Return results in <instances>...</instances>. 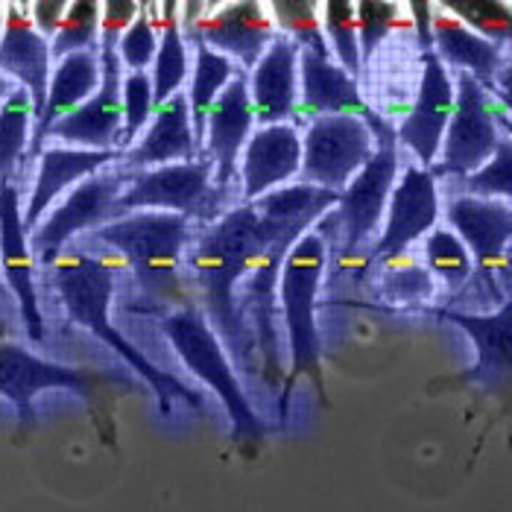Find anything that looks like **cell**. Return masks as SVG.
Returning a JSON list of instances; mask_svg holds the SVG:
<instances>
[{
    "instance_id": "obj_1",
    "label": "cell",
    "mask_w": 512,
    "mask_h": 512,
    "mask_svg": "<svg viewBox=\"0 0 512 512\" xmlns=\"http://www.w3.org/2000/svg\"><path fill=\"white\" fill-rule=\"evenodd\" d=\"M340 194L311 185H287L258 202H240L205 226L185 252V270L202 296V314L240 369L252 366V334L240 314L237 287L278 240H299L337 208Z\"/></svg>"
},
{
    "instance_id": "obj_2",
    "label": "cell",
    "mask_w": 512,
    "mask_h": 512,
    "mask_svg": "<svg viewBox=\"0 0 512 512\" xmlns=\"http://www.w3.org/2000/svg\"><path fill=\"white\" fill-rule=\"evenodd\" d=\"M41 267L47 270L50 284L59 293V302H62L65 314L71 316V322H77L79 328L91 331L129 369H135V375L153 390L158 410L164 416H170L173 401H185L191 407H202L199 393H194L188 384H182L176 375L158 369L153 360L141 355L112 325L109 308H112V296H115V267L109 261L97 258V255H88L79 246H65L62 252L44 258Z\"/></svg>"
},
{
    "instance_id": "obj_3",
    "label": "cell",
    "mask_w": 512,
    "mask_h": 512,
    "mask_svg": "<svg viewBox=\"0 0 512 512\" xmlns=\"http://www.w3.org/2000/svg\"><path fill=\"white\" fill-rule=\"evenodd\" d=\"M44 390H65L79 395L100 431V439L115 448V401L120 395L138 393L141 387L115 369L97 366H71L33 355L30 349L0 340V395L15 404L18 428L15 442L24 445L39 428L36 416V395Z\"/></svg>"
},
{
    "instance_id": "obj_4",
    "label": "cell",
    "mask_w": 512,
    "mask_h": 512,
    "mask_svg": "<svg viewBox=\"0 0 512 512\" xmlns=\"http://www.w3.org/2000/svg\"><path fill=\"white\" fill-rule=\"evenodd\" d=\"M191 226L194 220H188L185 214L132 211L94 229V237L126 258L144 299L179 311L194 305L191 284L185 278V252L194 243Z\"/></svg>"
},
{
    "instance_id": "obj_5",
    "label": "cell",
    "mask_w": 512,
    "mask_h": 512,
    "mask_svg": "<svg viewBox=\"0 0 512 512\" xmlns=\"http://www.w3.org/2000/svg\"><path fill=\"white\" fill-rule=\"evenodd\" d=\"M161 331L170 340L173 352L185 363V369L191 375H197L199 381L223 401L226 416L232 422V442L237 448L252 454L258 445H264V439L270 436V425L249 404V398L237 381L235 366L223 349V340L211 328L202 308L188 305V308L164 314L161 316Z\"/></svg>"
},
{
    "instance_id": "obj_6",
    "label": "cell",
    "mask_w": 512,
    "mask_h": 512,
    "mask_svg": "<svg viewBox=\"0 0 512 512\" xmlns=\"http://www.w3.org/2000/svg\"><path fill=\"white\" fill-rule=\"evenodd\" d=\"M328 264V243L319 232H305L299 237L281 267L278 278V305L284 314V331H287V352H290V378L284 381V398H281V416L290 398V387L296 378H311L322 401L325 395V375H322V340L316 328V296L322 287Z\"/></svg>"
},
{
    "instance_id": "obj_7",
    "label": "cell",
    "mask_w": 512,
    "mask_h": 512,
    "mask_svg": "<svg viewBox=\"0 0 512 512\" xmlns=\"http://www.w3.org/2000/svg\"><path fill=\"white\" fill-rule=\"evenodd\" d=\"M226 199L229 194L214 188L211 158L179 161L153 170H135L129 188L115 202V220L132 211H170L211 226L229 211Z\"/></svg>"
},
{
    "instance_id": "obj_8",
    "label": "cell",
    "mask_w": 512,
    "mask_h": 512,
    "mask_svg": "<svg viewBox=\"0 0 512 512\" xmlns=\"http://www.w3.org/2000/svg\"><path fill=\"white\" fill-rule=\"evenodd\" d=\"M182 33L191 44H205L229 56L243 74H249L276 41L278 30L267 3H182Z\"/></svg>"
},
{
    "instance_id": "obj_9",
    "label": "cell",
    "mask_w": 512,
    "mask_h": 512,
    "mask_svg": "<svg viewBox=\"0 0 512 512\" xmlns=\"http://www.w3.org/2000/svg\"><path fill=\"white\" fill-rule=\"evenodd\" d=\"M375 135L355 115H325L308 123L302 135L299 185L343 194L357 173L375 156Z\"/></svg>"
},
{
    "instance_id": "obj_10",
    "label": "cell",
    "mask_w": 512,
    "mask_h": 512,
    "mask_svg": "<svg viewBox=\"0 0 512 512\" xmlns=\"http://www.w3.org/2000/svg\"><path fill=\"white\" fill-rule=\"evenodd\" d=\"M454 115L445 129L442 150L431 167L434 179L442 176H457L469 179L477 173L489 158L495 156L501 135V126L495 120V100L492 94L472 77V74H457L454 79Z\"/></svg>"
},
{
    "instance_id": "obj_11",
    "label": "cell",
    "mask_w": 512,
    "mask_h": 512,
    "mask_svg": "<svg viewBox=\"0 0 512 512\" xmlns=\"http://www.w3.org/2000/svg\"><path fill=\"white\" fill-rule=\"evenodd\" d=\"M132 173L120 167H106L88 179H82L77 188L56 205L30 235V249L39 252V258H50L62 252L71 240L82 232H94L115 220V202L129 188Z\"/></svg>"
},
{
    "instance_id": "obj_12",
    "label": "cell",
    "mask_w": 512,
    "mask_h": 512,
    "mask_svg": "<svg viewBox=\"0 0 512 512\" xmlns=\"http://www.w3.org/2000/svg\"><path fill=\"white\" fill-rule=\"evenodd\" d=\"M375 156L352 179V185L340 194L337 208H331V217H337L343 252H357L372 237L384 229L387 205L393 197L395 176H398V135L387 132L375 138Z\"/></svg>"
},
{
    "instance_id": "obj_13",
    "label": "cell",
    "mask_w": 512,
    "mask_h": 512,
    "mask_svg": "<svg viewBox=\"0 0 512 512\" xmlns=\"http://www.w3.org/2000/svg\"><path fill=\"white\" fill-rule=\"evenodd\" d=\"M123 132V65L118 50H100V88L77 112L50 126L47 138H56L74 150L120 153Z\"/></svg>"
},
{
    "instance_id": "obj_14",
    "label": "cell",
    "mask_w": 512,
    "mask_h": 512,
    "mask_svg": "<svg viewBox=\"0 0 512 512\" xmlns=\"http://www.w3.org/2000/svg\"><path fill=\"white\" fill-rule=\"evenodd\" d=\"M0 273L6 290L18 302L27 337L33 343H41L44 316L36 290V261L30 249V232L24 229V208L15 182H0Z\"/></svg>"
},
{
    "instance_id": "obj_15",
    "label": "cell",
    "mask_w": 512,
    "mask_h": 512,
    "mask_svg": "<svg viewBox=\"0 0 512 512\" xmlns=\"http://www.w3.org/2000/svg\"><path fill=\"white\" fill-rule=\"evenodd\" d=\"M255 109L249 100V77L237 71L235 79L220 91L205 120V144L199 158L214 161V188L232 194L240 182V156L255 132Z\"/></svg>"
},
{
    "instance_id": "obj_16",
    "label": "cell",
    "mask_w": 512,
    "mask_h": 512,
    "mask_svg": "<svg viewBox=\"0 0 512 512\" xmlns=\"http://www.w3.org/2000/svg\"><path fill=\"white\" fill-rule=\"evenodd\" d=\"M436 220H439V191H436L434 173L425 170L422 164L407 167L404 176L395 182L384 229L372 249V261L378 264L398 261L410 243L434 232Z\"/></svg>"
},
{
    "instance_id": "obj_17",
    "label": "cell",
    "mask_w": 512,
    "mask_h": 512,
    "mask_svg": "<svg viewBox=\"0 0 512 512\" xmlns=\"http://www.w3.org/2000/svg\"><path fill=\"white\" fill-rule=\"evenodd\" d=\"M299 112L311 120L325 115H355L369 123L375 138L395 129L378 112H372L355 77H349L334 59L311 50H299Z\"/></svg>"
},
{
    "instance_id": "obj_18",
    "label": "cell",
    "mask_w": 512,
    "mask_h": 512,
    "mask_svg": "<svg viewBox=\"0 0 512 512\" xmlns=\"http://www.w3.org/2000/svg\"><path fill=\"white\" fill-rule=\"evenodd\" d=\"M451 232L469 249L480 276L489 278L498 293L495 276L507 267V246L512 243V205L501 199L454 197L445 208Z\"/></svg>"
},
{
    "instance_id": "obj_19",
    "label": "cell",
    "mask_w": 512,
    "mask_h": 512,
    "mask_svg": "<svg viewBox=\"0 0 512 512\" xmlns=\"http://www.w3.org/2000/svg\"><path fill=\"white\" fill-rule=\"evenodd\" d=\"M454 97L457 91H454V79L448 74V68L439 62L434 50L422 53L419 94L407 118L401 120V126H395V135H398V144L416 153L425 170H431L439 158L445 129L454 115Z\"/></svg>"
},
{
    "instance_id": "obj_20",
    "label": "cell",
    "mask_w": 512,
    "mask_h": 512,
    "mask_svg": "<svg viewBox=\"0 0 512 512\" xmlns=\"http://www.w3.org/2000/svg\"><path fill=\"white\" fill-rule=\"evenodd\" d=\"M442 319L463 328L474 343L477 360L469 372L454 378L457 384H474L483 393L512 401V299L495 314H460L439 311Z\"/></svg>"
},
{
    "instance_id": "obj_21",
    "label": "cell",
    "mask_w": 512,
    "mask_h": 512,
    "mask_svg": "<svg viewBox=\"0 0 512 512\" xmlns=\"http://www.w3.org/2000/svg\"><path fill=\"white\" fill-rule=\"evenodd\" d=\"M0 74L18 82L33 100L36 120L44 112L47 88L53 74L50 41L39 36L30 21L27 3H3V30H0Z\"/></svg>"
},
{
    "instance_id": "obj_22",
    "label": "cell",
    "mask_w": 512,
    "mask_h": 512,
    "mask_svg": "<svg viewBox=\"0 0 512 512\" xmlns=\"http://www.w3.org/2000/svg\"><path fill=\"white\" fill-rule=\"evenodd\" d=\"M302 170V132L293 123L258 126L240 156V197L258 202L278 188H287Z\"/></svg>"
},
{
    "instance_id": "obj_23",
    "label": "cell",
    "mask_w": 512,
    "mask_h": 512,
    "mask_svg": "<svg viewBox=\"0 0 512 512\" xmlns=\"http://www.w3.org/2000/svg\"><path fill=\"white\" fill-rule=\"evenodd\" d=\"M197 138H194V123H191V106L188 94L179 91L167 103H161L144 135L123 153L120 164L135 173V170H153L164 164H179V161H197Z\"/></svg>"
},
{
    "instance_id": "obj_24",
    "label": "cell",
    "mask_w": 512,
    "mask_h": 512,
    "mask_svg": "<svg viewBox=\"0 0 512 512\" xmlns=\"http://www.w3.org/2000/svg\"><path fill=\"white\" fill-rule=\"evenodd\" d=\"M249 100L258 126L290 123L299 112V47L281 33L252 68Z\"/></svg>"
},
{
    "instance_id": "obj_25",
    "label": "cell",
    "mask_w": 512,
    "mask_h": 512,
    "mask_svg": "<svg viewBox=\"0 0 512 512\" xmlns=\"http://www.w3.org/2000/svg\"><path fill=\"white\" fill-rule=\"evenodd\" d=\"M100 88V53H71L65 59L56 62L53 74H50V88H47V103L41 118L33 123V138H30V150L27 161L41 156L47 132L53 123L77 112L82 103H88Z\"/></svg>"
},
{
    "instance_id": "obj_26",
    "label": "cell",
    "mask_w": 512,
    "mask_h": 512,
    "mask_svg": "<svg viewBox=\"0 0 512 512\" xmlns=\"http://www.w3.org/2000/svg\"><path fill=\"white\" fill-rule=\"evenodd\" d=\"M123 153H97V150H74V147H44L39 156V176L30 202L24 208V229L33 232L41 217L50 211V205L62 191H68L74 182H82L106 167L120 161Z\"/></svg>"
},
{
    "instance_id": "obj_27",
    "label": "cell",
    "mask_w": 512,
    "mask_h": 512,
    "mask_svg": "<svg viewBox=\"0 0 512 512\" xmlns=\"http://www.w3.org/2000/svg\"><path fill=\"white\" fill-rule=\"evenodd\" d=\"M434 53L445 68H454L457 74H472L489 94L495 88L498 71L507 65L504 47L477 36L442 6H436L434 12Z\"/></svg>"
},
{
    "instance_id": "obj_28",
    "label": "cell",
    "mask_w": 512,
    "mask_h": 512,
    "mask_svg": "<svg viewBox=\"0 0 512 512\" xmlns=\"http://www.w3.org/2000/svg\"><path fill=\"white\" fill-rule=\"evenodd\" d=\"M158 53L153 62V106L167 103L173 94L182 91V85L191 77V56L188 41L182 33V12L179 3L167 0L158 6Z\"/></svg>"
},
{
    "instance_id": "obj_29",
    "label": "cell",
    "mask_w": 512,
    "mask_h": 512,
    "mask_svg": "<svg viewBox=\"0 0 512 512\" xmlns=\"http://www.w3.org/2000/svg\"><path fill=\"white\" fill-rule=\"evenodd\" d=\"M197 53H194V68H191V88L185 91L188 94V106H191V123H194V138H197L199 153H202V144H205V120L208 112L214 106V100L220 97V91L235 79L240 71L235 62L205 44H194Z\"/></svg>"
},
{
    "instance_id": "obj_30",
    "label": "cell",
    "mask_w": 512,
    "mask_h": 512,
    "mask_svg": "<svg viewBox=\"0 0 512 512\" xmlns=\"http://www.w3.org/2000/svg\"><path fill=\"white\" fill-rule=\"evenodd\" d=\"M33 100L24 88H15L12 97L0 106V182H12L18 164L27 161L33 138Z\"/></svg>"
},
{
    "instance_id": "obj_31",
    "label": "cell",
    "mask_w": 512,
    "mask_h": 512,
    "mask_svg": "<svg viewBox=\"0 0 512 512\" xmlns=\"http://www.w3.org/2000/svg\"><path fill=\"white\" fill-rule=\"evenodd\" d=\"M319 15H322V33L331 47V59L349 74L360 77L363 65H360V41H357V9L349 0H328L319 3Z\"/></svg>"
},
{
    "instance_id": "obj_32",
    "label": "cell",
    "mask_w": 512,
    "mask_h": 512,
    "mask_svg": "<svg viewBox=\"0 0 512 512\" xmlns=\"http://www.w3.org/2000/svg\"><path fill=\"white\" fill-rule=\"evenodd\" d=\"M267 9H270L276 30L284 39L293 41L299 50H311V53L331 59V47L325 41V33H322L319 3H314V0H276Z\"/></svg>"
},
{
    "instance_id": "obj_33",
    "label": "cell",
    "mask_w": 512,
    "mask_h": 512,
    "mask_svg": "<svg viewBox=\"0 0 512 512\" xmlns=\"http://www.w3.org/2000/svg\"><path fill=\"white\" fill-rule=\"evenodd\" d=\"M100 12H103V3H97V0L68 3L62 27L50 41L53 62H59L71 53H85V50L100 53Z\"/></svg>"
},
{
    "instance_id": "obj_34",
    "label": "cell",
    "mask_w": 512,
    "mask_h": 512,
    "mask_svg": "<svg viewBox=\"0 0 512 512\" xmlns=\"http://www.w3.org/2000/svg\"><path fill=\"white\" fill-rule=\"evenodd\" d=\"M445 12L460 18L469 30L486 41L507 47L512 44V3L504 0H445Z\"/></svg>"
},
{
    "instance_id": "obj_35",
    "label": "cell",
    "mask_w": 512,
    "mask_h": 512,
    "mask_svg": "<svg viewBox=\"0 0 512 512\" xmlns=\"http://www.w3.org/2000/svg\"><path fill=\"white\" fill-rule=\"evenodd\" d=\"M425 261H428L431 273L451 293H457L469 281L474 270L469 249L463 246V240L454 235L451 229H434L431 235L425 237Z\"/></svg>"
},
{
    "instance_id": "obj_36",
    "label": "cell",
    "mask_w": 512,
    "mask_h": 512,
    "mask_svg": "<svg viewBox=\"0 0 512 512\" xmlns=\"http://www.w3.org/2000/svg\"><path fill=\"white\" fill-rule=\"evenodd\" d=\"M153 77L147 71H135L123 77V132L120 153H126L153 120Z\"/></svg>"
},
{
    "instance_id": "obj_37",
    "label": "cell",
    "mask_w": 512,
    "mask_h": 512,
    "mask_svg": "<svg viewBox=\"0 0 512 512\" xmlns=\"http://www.w3.org/2000/svg\"><path fill=\"white\" fill-rule=\"evenodd\" d=\"M158 18H161V12L153 18V3H141V12H138L135 24L123 33V39L118 44V59L129 74L147 71L156 62Z\"/></svg>"
},
{
    "instance_id": "obj_38",
    "label": "cell",
    "mask_w": 512,
    "mask_h": 512,
    "mask_svg": "<svg viewBox=\"0 0 512 512\" xmlns=\"http://www.w3.org/2000/svg\"><path fill=\"white\" fill-rule=\"evenodd\" d=\"M463 188L469 197L501 199L512 202V138H501L495 156L489 158L477 173L463 179Z\"/></svg>"
},
{
    "instance_id": "obj_39",
    "label": "cell",
    "mask_w": 512,
    "mask_h": 512,
    "mask_svg": "<svg viewBox=\"0 0 512 512\" xmlns=\"http://www.w3.org/2000/svg\"><path fill=\"white\" fill-rule=\"evenodd\" d=\"M357 9V41H360V65H369L381 41L398 27V3L384 0H360Z\"/></svg>"
},
{
    "instance_id": "obj_40",
    "label": "cell",
    "mask_w": 512,
    "mask_h": 512,
    "mask_svg": "<svg viewBox=\"0 0 512 512\" xmlns=\"http://www.w3.org/2000/svg\"><path fill=\"white\" fill-rule=\"evenodd\" d=\"M141 3L135 0H109L100 12V50H118L123 33L135 24Z\"/></svg>"
},
{
    "instance_id": "obj_41",
    "label": "cell",
    "mask_w": 512,
    "mask_h": 512,
    "mask_svg": "<svg viewBox=\"0 0 512 512\" xmlns=\"http://www.w3.org/2000/svg\"><path fill=\"white\" fill-rule=\"evenodd\" d=\"M387 293L393 299H404V302H416V299H431L434 293V281L425 270L419 267H404L398 273H387Z\"/></svg>"
},
{
    "instance_id": "obj_42",
    "label": "cell",
    "mask_w": 512,
    "mask_h": 512,
    "mask_svg": "<svg viewBox=\"0 0 512 512\" xmlns=\"http://www.w3.org/2000/svg\"><path fill=\"white\" fill-rule=\"evenodd\" d=\"M27 6H30V21L39 30V36L53 41V36L62 27L65 12H68V0H36V3H27Z\"/></svg>"
},
{
    "instance_id": "obj_43",
    "label": "cell",
    "mask_w": 512,
    "mask_h": 512,
    "mask_svg": "<svg viewBox=\"0 0 512 512\" xmlns=\"http://www.w3.org/2000/svg\"><path fill=\"white\" fill-rule=\"evenodd\" d=\"M410 12H413V24H416V39L422 53H431L434 50V3L428 0H413L410 3Z\"/></svg>"
},
{
    "instance_id": "obj_44",
    "label": "cell",
    "mask_w": 512,
    "mask_h": 512,
    "mask_svg": "<svg viewBox=\"0 0 512 512\" xmlns=\"http://www.w3.org/2000/svg\"><path fill=\"white\" fill-rule=\"evenodd\" d=\"M492 100L512 118V62H507L498 77H495V88H492Z\"/></svg>"
},
{
    "instance_id": "obj_45",
    "label": "cell",
    "mask_w": 512,
    "mask_h": 512,
    "mask_svg": "<svg viewBox=\"0 0 512 512\" xmlns=\"http://www.w3.org/2000/svg\"><path fill=\"white\" fill-rule=\"evenodd\" d=\"M15 88H18V85H15L12 79L0 74V106H3V103H6V100L12 97V91H15Z\"/></svg>"
},
{
    "instance_id": "obj_46",
    "label": "cell",
    "mask_w": 512,
    "mask_h": 512,
    "mask_svg": "<svg viewBox=\"0 0 512 512\" xmlns=\"http://www.w3.org/2000/svg\"><path fill=\"white\" fill-rule=\"evenodd\" d=\"M495 120H498V126L507 132V138H512V118L504 112V109H501V106H495Z\"/></svg>"
},
{
    "instance_id": "obj_47",
    "label": "cell",
    "mask_w": 512,
    "mask_h": 512,
    "mask_svg": "<svg viewBox=\"0 0 512 512\" xmlns=\"http://www.w3.org/2000/svg\"><path fill=\"white\" fill-rule=\"evenodd\" d=\"M0 30H3V3H0Z\"/></svg>"
},
{
    "instance_id": "obj_48",
    "label": "cell",
    "mask_w": 512,
    "mask_h": 512,
    "mask_svg": "<svg viewBox=\"0 0 512 512\" xmlns=\"http://www.w3.org/2000/svg\"><path fill=\"white\" fill-rule=\"evenodd\" d=\"M0 293H3V284H0ZM0 334H3V322H0Z\"/></svg>"
}]
</instances>
